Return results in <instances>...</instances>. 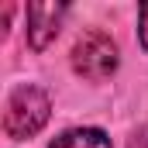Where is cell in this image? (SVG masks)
I'll return each mask as SVG.
<instances>
[{
    "label": "cell",
    "mask_w": 148,
    "mask_h": 148,
    "mask_svg": "<svg viewBox=\"0 0 148 148\" xmlns=\"http://www.w3.org/2000/svg\"><path fill=\"white\" fill-rule=\"evenodd\" d=\"M73 69L83 79H107V76L117 69V45L107 31H86L73 45Z\"/></svg>",
    "instance_id": "7a4b0ae2"
},
{
    "label": "cell",
    "mask_w": 148,
    "mask_h": 148,
    "mask_svg": "<svg viewBox=\"0 0 148 148\" xmlns=\"http://www.w3.org/2000/svg\"><path fill=\"white\" fill-rule=\"evenodd\" d=\"M48 114H52V100H48L45 90L17 86L7 97V107H3V131H7V138L24 141L48 124Z\"/></svg>",
    "instance_id": "6da1fadb"
},
{
    "label": "cell",
    "mask_w": 148,
    "mask_h": 148,
    "mask_svg": "<svg viewBox=\"0 0 148 148\" xmlns=\"http://www.w3.org/2000/svg\"><path fill=\"white\" fill-rule=\"evenodd\" d=\"M52 148H110V138L97 127H73V131L59 134Z\"/></svg>",
    "instance_id": "277c9868"
},
{
    "label": "cell",
    "mask_w": 148,
    "mask_h": 148,
    "mask_svg": "<svg viewBox=\"0 0 148 148\" xmlns=\"http://www.w3.org/2000/svg\"><path fill=\"white\" fill-rule=\"evenodd\" d=\"M66 3H28V45L41 52L52 45V38L59 35V24L66 17Z\"/></svg>",
    "instance_id": "3957f363"
},
{
    "label": "cell",
    "mask_w": 148,
    "mask_h": 148,
    "mask_svg": "<svg viewBox=\"0 0 148 148\" xmlns=\"http://www.w3.org/2000/svg\"><path fill=\"white\" fill-rule=\"evenodd\" d=\"M138 35H141V48L148 52V3H141L138 10Z\"/></svg>",
    "instance_id": "5b68a950"
}]
</instances>
